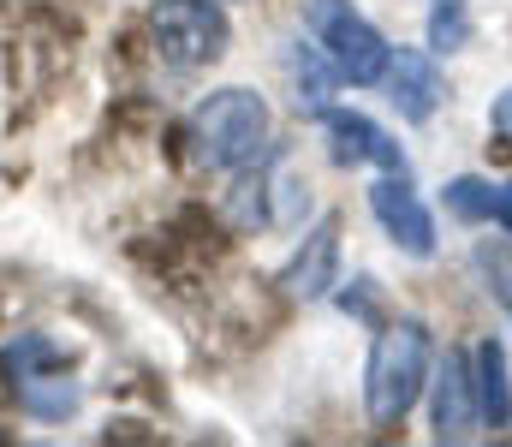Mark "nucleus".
<instances>
[{
  "mask_svg": "<svg viewBox=\"0 0 512 447\" xmlns=\"http://www.w3.org/2000/svg\"><path fill=\"white\" fill-rule=\"evenodd\" d=\"M346 316H376V281H352V293H340Z\"/></svg>",
  "mask_w": 512,
  "mask_h": 447,
  "instance_id": "f3484780",
  "label": "nucleus"
},
{
  "mask_svg": "<svg viewBox=\"0 0 512 447\" xmlns=\"http://www.w3.org/2000/svg\"><path fill=\"white\" fill-rule=\"evenodd\" d=\"M495 227L512 239V179L507 185H495Z\"/></svg>",
  "mask_w": 512,
  "mask_h": 447,
  "instance_id": "aec40b11",
  "label": "nucleus"
},
{
  "mask_svg": "<svg viewBox=\"0 0 512 447\" xmlns=\"http://www.w3.org/2000/svg\"><path fill=\"white\" fill-rule=\"evenodd\" d=\"M429 424H435V442H471L483 412H477V382H471V358L465 352H447L429 376Z\"/></svg>",
  "mask_w": 512,
  "mask_h": 447,
  "instance_id": "423d86ee",
  "label": "nucleus"
},
{
  "mask_svg": "<svg viewBox=\"0 0 512 447\" xmlns=\"http://www.w3.org/2000/svg\"><path fill=\"white\" fill-rule=\"evenodd\" d=\"M102 436H108V442H161L155 430H143V424H131V418H120V424H108Z\"/></svg>",
  "mask_w": 512,
  "mask_h": 447,
  "instance_id": "6ab92c4d",
  "label": "nucleus"
},
{
  "mask_svg": "<svg viewBox=\"0 0 512 447\" xmlns=\"http://www.w3.org/2000/svg\"><path fill=\"white\" fill-rule=\"evenodd\" d=\"M382 84H387V102L399 108V120H411V126H423L441 108V72H435V60L423 48H393Z\"/></svg>",
  "mask_w": 512,
  "mask_h": 447,
  "instance_id": "1a4fd4ad",
  "label": "nucleus"
},
{
  "mask_svg": "<svg viewBox=\"0 0 512 447\" xmlns=\"http://www.w3.org/2000/svg\"><path fill=\"white\" fill-rule=\"evenodd\" d=\"M489 132H495V138L512 149V84L495 96V108H489Z\"/></svg>",
  "mask_w": 512,
  "mask_h": 447,
  "instance_id": "a211bd4d",
  "label": "nucleus"
},
{
  "mask_svg": "<svg viewBox=\"0 0 512 447\" xmlns=\"http://www.w3.org/2000/svg\"><path fill=\"white\" fill-rule=\"evenodd\" d=\"M143 36L155 48V60L179 66V72H197V66H215L233 42V18L221 0H155L149 18H143Z\"/></svg>",
  "mask_w": 512,
  "mask_h": 447,
  "instance_id": "7ed1b4c3",
  "label": "nucleus"
},
{
  "mask_svg": "<svg viewBox=\"0 0 512 447\" xmlns=\"http://www.w3.org/2000/svg\"><path fill=\"white\" fill-rule=\"evenodd\" d=\"M429 370H435V346H429V328L417 316L405 322H387L370 346V364H364V406H370V424H405V412L423 400L429 388Z\"/></svg>",
  "mask_w": 512,
  "mask_h": 447,
  "instance_id": "f257e3e1",
  "label": "nucleus"
},
{
  "mask_svg": "<svg viewBox=\"0 0 512 447\" xmlns=\"http://www.w3.org/2000/svg\"><path fill=\"white\" fill-rule=\"evenodd\" d=\"M191 149L215 173H239L268 149V102L245 84H221L191 108Z\"/></svg>",
  "mask_w": 512,
  "mask_h": 447,
  "instance_id": "f03ea898",
  "label": "nucleus"
},
{
  "mask_svg": "<svg viewBox=\"0 0 512 447\" xmlns=\"http://www.w3.org/2000/svg\"><path fill=\"white\" fill-rule=\"evenodd\" d=\"M322 132H328V144H334V161H346V167H387V173L405 167V149L393 144V132L376 126L370 114L328 108V114H322Z\"/></svg>",
  "mask_w": 512,
  "mask_h": 447,
  "instance_id": "6e6552de",
  "label": "nucleus"
},
{
  "mask_svg": "<svg viewBox=\"0 0 512 447\" xmlns=\"http://www.w3.org/2000/svg\"><path fill=\"white\" fill-rule=\"evenodd\" d=\"M268 155L274 149H262L256 155V167H239V179H233V191H227V221L233 227H274V173H268Z\"/></svg>",
  "mask_w": 512,
  "mask_h": 447,
  "instance_id": "9b49d317",
  "label": "nucleus"
},
{
  "mask_svg": "<svg viewBox=\"0 0 512 447\" xmlns=\"http://www.w3.org/2000/svg\"><path fill=\"white\" fill-rule=\"evenodd\" d=\"M304 24L316 30L334 78H346V84H382L393 48H387V36L352 0H304Z\"/></svg>",
  "mask_w": 512,
  "mask_h": 447,
  "instance_id": "20e7f679",
  "label": "nucleus"
},
{
  "mask_svg": "<svg viewBox=\"0 0 512 447\" xmlns=\"http://www.w3.org/2000/svg\"><path fill=\"white\" fill-rule=\"evenodd\" d=\"M12 394H18V406H24L30 418H42V424H66V418L84 406V388H78V382H60V370H54V376L12 382Z\"/></svg>",
  "mask_w": 512,
  "mask_h": 447,
  "instance_id": "ddd939ff",
  "label": "nucleus"
},
{
  "mask_svg": "<svg viewBox=\"0 0 512 447\" xmlns=\"http://www.w3.org/2000/svg\"><path fill=\"white\" fill-rule=\"evenodd\" d=\"M334 287H340V221L322 215V221L298 239L292 263L280 269V293L310 304V298H328Z\"/></svg>",
  "mask_w": 512,
  "mask_h": 447,
  "instance_id": "0eeeda50",
  "label": "nucleus"
},
{
  "mask_svg": "<svg viewBox=\"0 0 512 447\" xmlns=\"http://www.w3.org/2000/svg\"><path fill=\"white\" fill-rule=\"evenodd\" d=\"M441 203H447V215H453V221H465V227H483V221H495V185H489V179H477V173H459V179H447Z\"/></svg>",
  "mask_w": 512,
  "mask_h": 447,
  "instance_id": "4468645a",
  "label": "nucleus"
},
{
  "mask_svg": "<svg viewBox=\"0 0 512 447\" xmlns=\"http://www.w3.org/2000/svg\"><path fill=\"white\" fill-rule=\"evenodd\" d=\"M66 346L54 340V334H12L6 346H0V376L6 382H30V376H54V370H66Z\"/></svg>",
  "mask_w": 512,
  "mask_h": 447,
  "instance_id": "f8f14e48",
  "label": "nucleus"
},
{
  "mask_svg": "<svg viewBox=\"0 0 512 447\" xmlns=\"http://www.w3.org/2000/svg\"><path fill=\"white\" fill-rule=\"evenodd\" d=\"M465 36H471L465 6H459V0H441V6L429 12V48H435V54H453V48H465Z\"/></svg>",
  "mask_w": 512,
  "mask_h": 447,
  "instance_id": "2eb2a0df",
  "label": "nucleus"
},
{
  "mask_svg": "<svg viewBox=\"0 0 512 447\" xmlns=\"http://www.w3.org/2000/svg\"><path fill=\"white\" fill-rule=\"evenodd\" d=\"M471 382H477V412H483V424H489V430H507L512 424V376H507V352H501L495 334L477 340V352H471Z\"/></svg>",
  "mask_w": 512,
  "mask_h": 447,
  "instance_id": "9d476101",
  "label": "nucleus"
},
{
  "mask_svg": "<svg viewBox=\"0 0 512 447\" xmlns=\"http://www.w3.org/2000/svg\"><path fill=\"white\" fill-rule=\"evenodd\" d=\"M292 84H298V108H322V96H328V72L316 66V54H304V42L292 48Z\"/></svg>",
  "mask_w": 512,
  "mask_h": 447,
  "instance_id": "dca6fc26",
  "label": "nucleus"
},
{
  "mask_svg": "<svg viewBox=\"0 0 512 447\" xmlns=\"http://www.w3.org/2000/svg\"><path fill=\"white\" fill-rule=\"evenodd\" d=\"M370 209H376L382 233L405 251V257H435V215L423 209V197H417V185L405 179V167L370 185Z\"/></svg>",
  "mask_w": 512,
  "mask_h": 447,
  "instance_id": "39448f33",
  "label": "nucleus"
}]
</instances>
